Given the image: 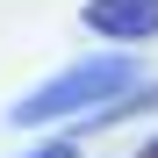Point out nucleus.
I'll return each instance as SVG.
<instances>
[{
  "mask_svg": "<svg viewBox=\"0 0 158 158\" xmlns=\"http://www.w3.org/2000/svg\"><path fill=\"white\" fill-rule=\"evenodd\" d=\"M144 86V65H137V50H94V58H72L65 72H50L43 86H29L7 108L15 129H43V122H86L101 115L108 101L122 94H137Z\"/></svg>",
  "mask_w": 158,
  "mask_h": 158,
  "instance_id": "obj_1",
  "label": "nucleus"
},
{
  "mask_svg": "<svg viewBox=\"0 0 158 158\" xmlns=\"http://www.w3.org/2000/svg\"><path fill=\"white\" fill-rule=\"evenodd\" d=\"M79 29L108 36V50L158 43V0H79Z\"/></svg>",
  "mask_w": 158,
  "mask_h": 158,
  "instance_id": "obj_2",
  "label": "nucleus"
},
{
  "mask_svg": "<svg viewBox=\"0 0 158 158\" xmlns=\"http://www.w3.org/2000/svg\"><path fill=\"white\" fill-rule=\"evenodd\" d=\"M22 158H79V144H72V137H50V144H36V151H22Z\"/></svg>",
  "mask_w": 158,
  "mask_h": 158,
  "instance_id": "obj_3",
  "label": "nucleus"
},
{
  "mask_svg": "<svg viewBox=\"0 0 158 158\" xmlns=\"http://www.w3.org/2000/svg\"><path fill=\"white\" fill-rule=\"evenodd\" d=\"M137 158H158V137H144V151H137Z\"/></svg>",
  "mask_w": 158,
  "mask_h": 158,
  "instance_id": "obj_4",
  "label": "nucleus"
}]
</instances>
